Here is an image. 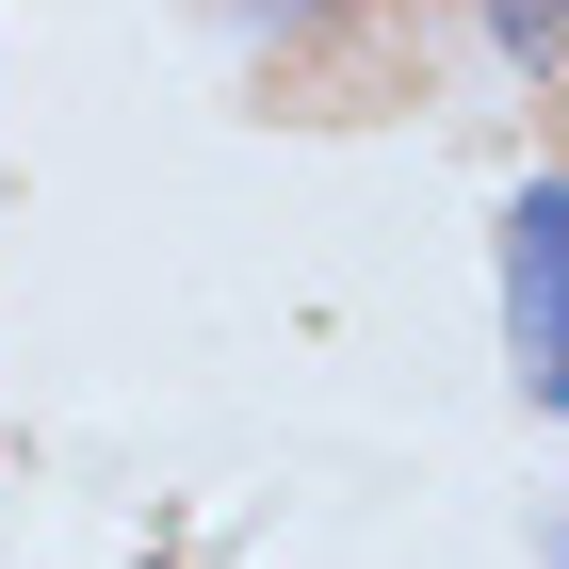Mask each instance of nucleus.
<instances>
[{
    "label": "nucleus",
    "instance_id": "1",
    "mask_svg": "<svg viewBox=\"0 0 569 569\" xmlns=\"http://www.w3.org/2000/svg\"><path fill=\"white\" fill-rule=\"evenodd\" d=\"M505 342H521V391L569 407V179L505 212Z\"/></svg>",
    "mask_w": 569,
    "mask_h": 569
},
{
    "label": "nucleus",
    "instance_id": "2",
    "mask_svg": "<svg viewBox=\"0 0 569 569\" xmlns=\"http://www.w3.org/2000/svg\"><path fill=\"white\" fill-rule=\"evenodd\" d=\"M488 33L505 49H569V0H488Z\"/></svg>",
    "mask_w": 569,
    "mask_h": 569
}]
</instances>
